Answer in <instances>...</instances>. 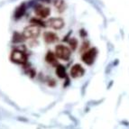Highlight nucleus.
Masks as SVG:
<instances>
[{
	"label": "nucleus",
	"mask_w": 129,
	"mask_h": 129,
	"mask_svg": "<svg viewBox=\"0 0 129 129\" xmlns=\"http://www.w3.org/2000/svg\"><path fill=\"white\" fill-rule=\"evenodd\" d=\"M25 11H26V5L25 4H22L21 6H19V7L16 8V10H15V18H16V19H18V18H21L22 16L24 15Z\"/></svg>",
	"instance_id": "9"
},
{
	"label": "nucleus",
	"mask_w": 129,
	"mask_h": 129,
	"mask_svg": "<svg viewBox=\"0 0 129 129\" xmlns=\"http://www.w3.org/2000/svg\"><path fill=\"white\" fill-rule=\"evenodd\" d=\"M40 27L37 25H30L26 27L23 32L24 39H35L40 35Z\"/></svg>",
	"instance_id": "3"
},
{
	"label": "nucleus",
	"mask_w": 129,
	"mask_h": 129,
	"mask_svg": "<svg viewBox=\"0 0 129 129\" xmlns=\"http://www.w3.org/2000/svg\"><path fill=\"white\" fill-rule=\"evenodd\" d=\"M11 59L14 62L18 63V64H24L27 61V57L24 52L19 49H15L13 51L11 54Z\"/></svg>",
	"instance_id": "4"
},
{
	"label": "nucleus",
	"mask_w": 129,
	"mask_h": 129,
	"mask_svg": "<svg viewBox=\"0 0 129 129\" xmlns=\"http://www.w3.org/2000/svg\"><path fill=\"white\" fill-rule=\"evenodd\" d=\"M54 6H55V7L57 8V10H58L59 12H62V11L64 10L65 6H64L63 0H57V1H55Z\"/></svg>",
	"instance_id": "12"
},
{
	"label": "nucleus",
	"mask_w": 129,
	"mask_h": 129,
	"mask_svg": "<svg viewBox=\"0 0 129 129\" xmlns=\"http://www.w3.org/2000/svg\"><path fill=\"white\" fill-rule=\"evenodd\" d=\"M35 13L39 18H43H43H46L49 16L51 10H50L49 7H44L43 5H37L35 7Z\"/></svg>",
	"instance_id": "5"
},
{
	"label": "nucleus",
	"mask_w": 129,
	"mask_h": 129,
	"mask_svg": "<svg viewBox=\"0 0 129 129\" xmlns=\"http://www.w3.org/2000/svg\"><path fill=\"white\" fill-rule=\"evenodd\" d=\"M69 43H70V46H71L72 50H75L76 47L78 46V42H77V40H76L75 38L71 39V40L69 41Z\"/></svg>",
	"instance_id": "13"
},
{
	"label": "nucleus",
	"mask_w": 129,
	"mask_h": 129,
	"mask_svg": "<svg viewBox=\"0 0 129 129\" xmlns=\"http://www.w3.org/2000/svg\"><path fill=\"white\" fill-rule=\"evenodd\" d=\"M98 54H99V51L97 48H89L82 53L81 60L85 64L90 66L95 62V60L98 57Z\"/></svg>",
	"instance_id": "1"
},
{
	"label": "nucleus",
	"mask_w": 129,
	"mask_h": 129,
	"mask_svg": "<svg viewBox=\"0 0 129 129\" xmlns=\"http://www.w3.org/2000/svg\"><path fill=\"white\" fill-rule=\"evenodd\" d=\"M56 73L59 78H61V79H64L66 77V71L62 65H58L56 67Z\"/></svg>",
	"instance_id": "10"
},
{
	"label": "nucleus",
	"mask_w": 129,
	"mask_h": 129,
	"mask_svg": "<svg viewBox=\"0 0 129 129\" xmlns=\"http://www.w3.org/2000/svg\"><path fill=\"white\" fill-rule=\"evenodd\" d=\"M55 53L56 57L60 60H68L71 55V50L69 47L63 44H58L55 47Z\"/></svg>",
	"instance_id": "2"
},
{
	"label": "nucleus",
	"mask_w": 129,
	"mask_h": 129,
	"mask_svg": "<svg viewBox=\"0 0 129 129\" xmlns=\"http://www.w3.org/2000/svg\"><path fill=\"white\" fill-rule=\"evenodd\" d=\"M56 55L54 52H49L46 55V61L51 64H54L56 62Z\"/></svg>",
	"instance_id": "11"
},
{
	"label": "nucleus",
	"mask_w": 129,
	"mask_h": 129,
	"mask_svg": "<svg viewBox=\"0 0 129 129\" xmlns=\"http://www.w3.org/2000/svg\"><path fill=\"white\" fill-rule=\"evenodd\" d=\"M46 25L52 28V29L60 30V29H61L64 26V21L61 18H59V17L51 18V19H49L46 22Z\"/></svg>",
	"instance_id": "6"
},
{
	"label": "nucleus",
	"mask_w": 129,
	"mask_h": 129,
	"mask_svg": "<svg viewBox=\"0 0 129 129\" xmlns=\"http://www.w3.org/2000/svg\"><path fill=\"white\" fill-rule=\"evenodd\" d=\"M43 40L46 43H54L58 41V35L53 32H45L43 34Z\"/></svg>",
	"instance_id": "8"
},
{
	"label": "nucleus",
	"mask_w": 129,
	"mask_h": 129,
	"mask_svg": "<svg viewBox=\"0 0 129 129\" xmlns=\"http://www.w3.org/2000/svg\"><path fill=\"white\" fill-rule=\"evenodd\" d=\"M70 74L72 78L77 79V78H80L85 74V69L81 66L80 64H74L71 67Z\"/></svg>",
	"instance_id": "7"
}]
</instances>
